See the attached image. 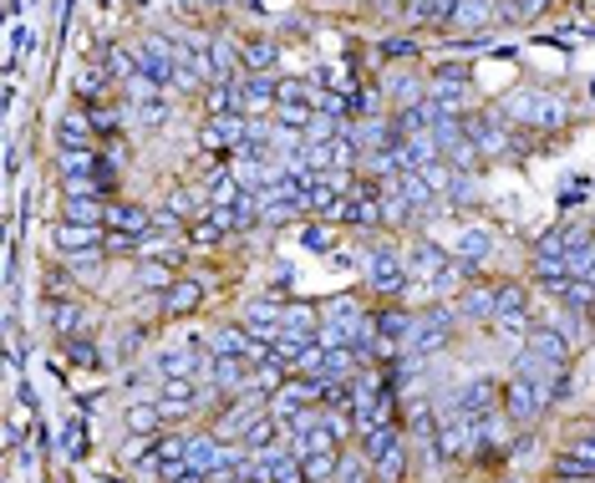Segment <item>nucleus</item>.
I'll return each instance as SVG.
<instances>
[{
	"instance_id": "nucleus-1",
	"label": "nucleus",
	"mask_w": 595,
	"mask_h": 483,
	"mask_svg": "<svg viewBox=\"0 0 595 483\" xmlns=\"http://www.w3.org/2000/svg\"><path fill=\"white\" fill-rule=\"evenodd\" d=\"M504 118L515 122V128L524 132H560L570 128V103L565 97H555V92H540V87H515L499 97Z\"/></svg>"
},
{
	"instance_id": "nucleus-2",
	"label": "nucleus",
	"mask_w": 595,
	"mask_h": 483,
	"mask_svg": "<svg viewBox=\"0 0 595 483\" xmlns=\"http://www.w3.org/2000/svg\"><path fill=\"white\" fill-rule=\"evenodd\" d=\"M458 326H463V315L453 301H437V305H418V326H412V341H408V352L418 356H443L458 341Z\"/></svg>"
},
{
	"instance_id": "nucleus-3",
	"label": "nucleus",
	"mask_w": 595,
	"mask_h": 483,
	"mask_svg": "<svg viewBox=\"0 0 595 483\" xmlns=\"http://www.w3.org/2000/svg\"><path fill=\"white\" fill-rule=\"evenodd\" d=\"M499 412L515 428H540L544 418H550V402H544V387L540 382H529V377H504V387H499Z\"/></svg>"
},
{
	"instance_id": "nucleus-4",
	"label": "nucleus",
	"mask_w": 595,
	"mask_h": 483,
	"mask_svg": "<svg viewBox=\"0 0 595 483\" xmlns=\"http://www.w3.org/2000/svg\"><path fill=\"white\" fill-rule=\"evenodd\" d=\"M342 229H367L377 235L382 229V179H357V194L342 198Z\"/></svg>"
},
{
	"instance_id": "nucleus-5",
	"label": "nucleus",
	"mask_w": 595,
	"mask_h": 483,
	"mask_svg": "<svg viewBox=\"0 0 595 483\" xmlns=\"http://www.w3.org/2000/svg\"><path fill=\"white\" fill-rule=\"evenodd\" d=\"M102 239H107V224H66L62 219L52 229V245H56V255H62L66 265L97 255V249H102Z\"/></svg>"
},
{
	"instance_id": "nucleus-6",
	"label": "nucleus",
	"mask_w": 595,
	"mask_h": 483,
	"mask_svg": "<svg viewBox=\"0 0 595 483\" xmlns=\"http://www.w3.org/2000/svg\"><path fill=\"white\" fill-rule=\"evenodd\" d=\"M132 56H138V72H143L148 82H159L163 92H173V41L169 36L132 41Z\"/></svg>"
},
{
	"instance_id": "nucleus-7",
	"label": "nucleus",
	"mask_w": 595,
	"mask_h": 483,
	"mask_svg": "<svg viewBox=\"0 0 595 483\" xmlns=\"http://www.w3.org/2000/svg\"><path fill=\"white\" fill-rule=\"evenodd\" d=\"M458 315L463 321H474V326H489L494 315H499V290H494L489 275H478V280H468V286L458 290Z\"/></svg>"
},
{
	"instance_id": "nucleus-8",
	"label": "nucleus",
	"mask_w": 595,
	"mask_h": 483,
	"mask_svg": "<svg viewBox=\"0 0 595 483\" xmlns=\"http://www.w3.org/2000/svg\"><path fill=\"white\" fill-rule=\"evenodd\" d=\"M453 255L468 260L474 270H489L494 255H499V229H494V224H468V229L453 239Z\"/></svg>"
},
{
	"instance_id": "nucleus-9",
	"label": "nucleus",
	"mask_w": 595,
	"mask_h": 483,
	"mask_svg": "<svg viewBox=\"0 0 595 483\" xmlns=\"http://www.w3.org/2000/svg\"><path fill=\"white\" fill-rule=\"evenodd\" d=\"M52 138H56V153H77V148H97V132L87 107H66L62 118L52 122Z\"/></svg>"
},
{
	"instance_id": "nucleus-10",
	"label": "nucleus",
	"mask_w": 595,
	"mask_h": 483,
	"mask_svg": "<svg viewBox=\"0 0 595 483\" xmlns=\"http://www.w3.org/2000/svg\"><path fill=\"white\" fill-rule=\"evenodd\" d=\"M524 346H529V352H540L544 362H555V366H575V352H581V346H575V341H570L560 326H550V321H534Z\"/></svg>"
},
{
	"instance_id": "nucleus-11",
	"label": "nucleus",
	"mask_w": 595,
	"mask_h": 483,
	"mask_svg": "<svg viewBox=\"0 0 595 483\" xmlns=\"http://www.w3.org/2000/svg\"><path fill=\"white\" fill-rule=\"evenodd\" d=\"M463 11V0H418L408 15H402V26L408 31H453V15Z\"/></svg>"
},
{
	"instance_id": "nucleus-12",
	"label": "nucleus",
	"mask_w": 595,
	"mask_h": 483,
	"mask_svg": "<svg viewBox=\"0 0 595 483\" xmlns=\"http://www.w3.org/2000/svg\"><path fill=\"white\" fill-rule=\"evenodd\" d=\"M102 224L107 229H128V235H148L153 229V204H143V198H112Z\"/></svg>"
},
{
	"instance_id": "nucleus-13",
	"label": "nucleus",
	"mask_w": 595,
	"mask_h": 483,
	"mask_svg": "<svg viewBox=\"0 0 595 483\" xmlns=\"http://www.w3.org/2000/svg\"><path fill=\"white\" fill-rule=\"evenodd\" d=\"M239 62H245V72H275L280 66V36H270V31L239 36Z\"/></svg>"
},
{
	"instance_id": "nucleus-14",
	"label": "nucleus",
	"mask_w": 595,
	"mask_h": 483,
	"mask_svg": "<svg viewBox=\"0 0 595 483\" xmlns=\"http://www.w3.org/2000/svg\"><path fill=\"white\" fill-rule=\"evenodd\" d=\"M122 428H128V438H159V432L169 428L159 397H138V402H128V412H122Z\"/></svg>"
},
{
	"instance_id": "nucleus-15",
	"label": "nucleus",
	"mask_w": 595,
	"mask_h": 483,
	"mask_svg": "<svg viewBox=\"0 0 595 483\" xmlns=\"http://www.w3.org/2000/svg\"><path fill=\"white\" fill-rule=\"evenodd\" d=\"M214 387L225 397H239V393H250V382H255V362H245V356H214Z\"/></svg>"
},
{
	"instance_id": "nucleus-16",
	"label": "nucleus",
	"mask_w": 595,
	"mask_h": 483,
	"mask_svg": "<svg viewBox=\"0 0 595 483\" xmlns=\"http://www.w3.org/2000/svg\"><path fill=\"white\" fill-rule=\"evenodd\" d=\"M489 26H499V0H463L453 15V36H484Z\"/></svg>"
},
{
	"instance_id": "nucleus-17",
	"label": "nucleus",
	"mask_w": 595,
	"mask_h": 483,
	"mask_svg": "<svg viewBox=\"0 0 595 483\" xmlns=\"http://www.w3.org/2000/svg\"><path fill=\"white\" fill-rule=\"evenodd\" d=\"M453 260V249H443L437 239H428V235H418L408 245V265H412V280H433L443 265Z\"/></svg>"
},
{
	"instance_id": "nucleus-18",
	"label": "nucleus",
	"mask_w": 595,
	"mask_h": 483,
	"mask_svg": "<svg viewBox=\"0 0 595 483\" xmlns=\"http://www.w3.org/2000/svg\"><path fill=\"white\" fill-rule=\"evenodd\" d=\"M204 301H209L204 280H188V275H184V280H178V286L163 296V315H169V321H184V315H194Z\"/></svg>"
},
{
	"instance_id": "nucleus-19",
	"label": "nucleus",
	"mask_w": 595,
	"mask_h": 483,
	"mask_svg": "<svg viewBox=\"0 0 595 483\" xmlns=\"http://www.w3.org/2000/svg\"><path fill=\"white\" fill-rule=\"evenodd\" d=\"M280 103V72H250L245 77V107H250V118L255 112H275Z\"/></svg>"
},
{
	"instance_id": "nucleus-20",
	"label": "nucleus",
	"mask_w": 595,
	"mask_h": 483,
	"mask_svg": "<svg viewBox=\"0 0 595 483\" xmlns=\"http://www.w3.org/2000/svg\"><path fill=\"white\" fill-rule=\"evenodd\" d=\"M448 107H437L433 97H423V103H412V107H397L392 122L402 128V138H418V132H433V122L443 118Z\"/></svg>"
},
{
	"instance_id": "nucleus-21",
	"label": "nucleus",
	"mask_w": 595,
	"mask_h": 483,
	"mask_svg": "<svg viewBox=\"0 0 595 483\" xmlns=\"http://www.w3.org/2000/svg\"><path fill=\"white\" fill-rule=\"evenodd\" d=\"M132 286L143 290V296H169V290L178 286V275L163 260H132Z\"/></svg>"
},
{
	"instance_id": "nucleus-22",
	"label": "nucleus",
	"mask_w": 595,
	"mask_h": 483,
	"mask_svg": "<svg viewBox=\"0 0 595 483\" xmlns=\"http://www.w3.org/2000/svg\"><path fill=\"white\" fill-rule=\"evenodd\" d=\"M93 56H97V66H102L107 77L118 82V87H122V82H132V77H143V72H138V56H132V46H118V41H107V46H97Z\"/></svg>"
},
{
	"instance_id": "nucleus-23",
	"label": "nucleus",
	"mask_w": 595,
	"mask_h": 483,
	"mask_svg": "<svg viewBox=\"0 0 595 483\" xmlns=\"http://www.w3.org/2000/svg\"><path fill=\"white\" fill-rule=\"evenodd\" d=\"M46 321H52V331L56 336H87V305L77 301V296H66V301H56V305H46Z\"/></svg>"
},
{
	"instance_id": "nucleus-24",
	"label": "nucleus",
	"mask_w": 595,
	"mask_h": 483,
	"mask_svg": "<svg viewBox=\"0 0 595 483\" xmlns=\"http://www.w3.org/2000/svg\"><path fill=\"white\" fill-rule=\"evenodd\" d=\"M377 82H382L387 103H397V107H412V103H423V97H428V82H418L412 72H397V66H392V72H382ZM397 107H392V112H397Z\"/></svg>"
},
{
	"instance_id": "nucleus-25",
	"label": "nucleus",
	"mask_w": 595,
	"mask_h": 483,
	"mask_svg": "<svg viewBox=\"0 0 595 483\" xmlns=\"http://www.w3.org/2000/svg\"><path fill=\"white\" fill-rule=\"evenodd\" d=\"M494 290H499V315H534L529 305H534V290H529V280H519V275H504V280H494Z\"/></svg>"
},
{
	"instance_id": "nucleus-26",
	"label": "nucleus",
	"mask_w": 595,
	"mask_h": 483,
	"mask_svg": "<svg viewBox=\"0 0 595 483\" xmlns=\"http://www.w3.org/2000/svg\"><path fill=\"white\" fill-rule=\"evenodd\" d=\"M423 52L428 46L418 31H387V36L377 41V56H382V62H418Z\"/></svg>"
},
{
	"instance_id": "nucleus-27",
	"label": "nucleus",
	"mask_w": 595,
	"mask_h": 483,
	"mask_svg": "<svg viewBox=\"0 0 595 483\" xmlns=\"http://www.w3.org/2000/svg\"><path fill=\"white\" fill-rule=\"evenodd\" d=\"M112 198H87V194H62V219L66 224H102Z\"/></svg>"
},
{
	"instance_id": "nucleus-28",
	"label": "nucleus",
	"mask_w": 595,
	"mask_h": 483,
	"mask_svg": "<svg viewBox=\"0 0 595 483\" xmlns=\"http://www.w3.org/2000/svg\"><path fill=\"white\" fill-rule=\"evenodd\" d=\"M209 352H214V356H245V352H250V331L239 326V321L214 326V331H209Z\"/></svg>"
},
{
	"instance_id": "nucleus-29",
	"label": "nucleus",
	"mask_w": 595,
	"mask_h": 483,
	"mask_svg": "<svg viewBox=\"0 0 595 483\" xmlns=\"http://www.w3.org/2000/svg\"><path fill=\"white\" fill-rule=\"evenodd\" d=\"M371 479H377V469H371V458L361 453L357 443L342 448V463H336V479H331V483H371Z\"/></svg>"
},
{
	"instance_id": "nucleus-30",
	"label": "nucleus",
	"mask_w": 595,
	"mask_h": 483,
	"mask_svg": "<svg viewBox=\"0 0 595 483\" xmlns=\"http://www.w3.org/2000/svg\"><path fill=\"white\" fill-rule=\"evenodd\" d=\"M336 229H342V224L305 219L301 224V249H311V255H331V249H336Z\"/></svg>"
},
{
	"instance_id": "nucleus-31",
	"label": "nucleus",
	"mask_w": 595,
	"mask_h": 483,
	"mask_svg": "<svg viewBox=\"0 0 595 483\" xmlns=\"http://www.w3.org/2000/svg\"><path fill=\"white\" fill-rule=\"evenodd\" d=\"M62 356L77 366V372H97V366H102V352L93 346V336H66L62 341Z\"/></svg>"
},
{
	"instance_id": "nucleus-32",
	"label": "nucleus",
	"mask_w": 595,
	"mask_h": 483,
	"mask_svg": "<svg viewBox=\"0 0 595 483\" xmlns=\"http://www.w3.org/2000/svg\"><path fill=\"white\" fill-rule=\"evenodd\" d=\"M184 239H188L194 249H219V245L229 239V229H225L219 219H214V214H204V219L188 224V235H184Z\"/></svg>"
},
{
	"instance_id": "nucleus-33",
	"label": "nucleus",
	"mask_w": 595,
	"mask_h": 483,
	"mask_svg": "<svg viewBox=\"0 0 595 483\" xmlns=\"http://www.w3.org/2000/svg\"><path fill=\"white\" fill-rule=\"evenodd\" d=\"M336 463H342V448H336V453H331V448H321V453H301L305 483H331L336 479Z\"/></svg>"
},
{
	"instance_id": "nucleus-34",
	"label": "nucleus",
	"mask_w": 595,
	"mask_h": 483,
	"mask_svg": "<svg viewBox=\"0 0 595 483\" xmlns=\"http://www.w3.org/2000/svg\"><path fill=\"white\" fill-rule=\"evenodd\" d=\"M351 107H357V118H387V92L382 82H361L351 92Z\"/></svg>"
},
{
	"instance_id": "nucleus-35",
	"label": "nucleus",
	"mask_w": 595,
	"mask_h": 483,
	"mask_svg": "<svg viewBox=\"0 0 595 483\" xmlns=\"http://www.w3.org/2000/svg\"><path fill=\"white\" fill-rule=\"evenodd\" d=\"M443 204H453V210H474L478 204V173H453L448 189H443Z\"/></svg>"
},
{
	"instance_id": "nucleus-36",
	"label": "nucleus",
	"mask_w": 595,
	"mask_h": 483,
	"mask_svg": "<svg viewBox=\"0 0 595 483\" xmlns=\"http://www.w3.org/2000/svg\"><path fill=\"white\" fill-rule=\"evenodd\" d=\"M408 463H412V453H408V438H402V443H397L382 463H371V469H377V483H402L408 479Z\"/></svg>"
},
{
	"instance_id": "nucleus-37",
	"label": "nucleus",
	"mask_w": 595,
	"mask_h": 483,
	"mask_svg": "<svg viewBox=\"0 0 595 483\" xmlns=\"http://www.w3.org/2000/svg\"><path fill=\"white\" fill-rule=\"evenodd\" d=\"M270 122H280V128H295L305 132L311 122H316V107L311 103H275V112H270Z\"/></svg>"
},
{
	"instance_id": "nucleus-38",
	"label": "nucleus",
	"mask_w": 595,
	"mask_h": 483,
	"mask_svg": "<svg viewBox=\"0 0 595 483\" xmlns=\"http://www.w3.org/2000/svg\"><path fill=\"white\" fill-rule=\"evenodd\" d=\"M565 249H570L565 224H550V229L534 239V255H529V260H565Z\"/></svg>"
},
{
	"instance_id": "nucleus-39",
	"label": "nucleus",
	"mask_w": 595,
	"mask_h": 483,
	"mask_svg": "<svg viewBox=\"0 0 595 483\" xmlns=\"http://www.w3.org/2000/svg\"><path fill=\"white\" fill-rule=\"evenodd\" d=\"M443 158H448V169H453V173H484V163H489V158L478 153V148L468 143V138H463V143H453Z\"/></svg>"
},
{
	"instance_id": "nucleus-40",
	"label": "nucleus",
	"mask_w": 595,
	"mask_h": 483,
	"mask_svg": "<svg viewBox=\"0 0 595 483\" xmlns=\"http://www.w3.org/2000/svg\"><path fill=\"white\" fill-rule=\"evenodd\" d=\"M316 311H321V321H336V315H357V311H367V305H361L357 290H342V296H326V301H316Z\"/></svg>"
},
{
	"instance_id": "nucleus-41",
	"label": "nucleus",
	"mask_w": 595,
	"mask_h": 483,
	"mask_svg": "<svg viewBox=\"0 0 595 483\" xmlns=\"http://www.w3.org/2000/svg\"><path fill=\"white\" fill-rule=\"evenodd\" d=\"M295 377H316L326 382V341H311L301 356H295Z\"/></svg>"
},
{
	"instance_id": "nucleus-42",
	"label": "nucleus",
	"mask_w": 595,
	"mask_h": 483,
	"mask_svg": "<svg viewBox=\"0 0 595 483\" xmlns=\"http://www.w3.org/2000/svg\"><path fill=\"white\" fill-rule=\"evenodd\" d=\"M102 249H107V260H138V235H128V229H107Z\"/></svg>"
},
{
	"instance_id": "nucleus-43",
	"label": "nucleus",
	"mask_w": 595,
	"mask_h": 483,
	"mask_svg": "<svg viewBox=\"0 0 595 483\" xmlns=\"http://www.w3.org/2000/svg\"><path fill=\"white\" fill-rule=\"evenodd\" d=\"M173 249V235H163V229H148V235H138V260H163Z\"/></svg>"
},
{
	"instance_id": "nucleus-44",
	"label": "nucleus",
	"mask_w": 595,
	"mask_h": 483,
	"mask_svg": "<svg viewBox=\"0 0 595 483\" xmlns=\"http://www.w3.org/2000/svg\"><path fill=\"white\" fill-rule=\"evenodd\" d=\"M62 453L66 458H87V428H82V418H72L62 428Z\"/></svg>"
},
{
	"instance_id": "nucleus-45",
	"label": "nucleus",
	"mask_w": 595,
	"mask_h": 483,
	"mask_svg": "<svg viewBox=\"0 0 595 483\" xmlns=\"http://www.w3.org/2000/svg\"><path fill=\"white\" fill-rule=\"evenodd\" d=\"M97 153H102L107 163H112V169L128 173V163H132V143H128V138H107V143L97 148Z\"/></svg>"
},
{
	"instance_id": "nucleus-46",
	"label": "nucleus",
	"mask_w": 595,
	"mask_h": 483,
	"mask_svg": "<svg viewBox=\"0 0 595 483\" xmlns=\"http://www.w3.org/2000/svg\"><path fill=\"white\" fill-rule=\"evenodd\" d=\"M412 6H418V0H377L371 11H377V15H397V21H402V15H408Z\"/></svg>"
},
{
	"instance_id": "nucleus-47",
	"label": "nucleus",
	"mask_w": 595,
	"mask_h": 483,
	"mask_svg": "<svg viewBox=\"0 0 595 483\" xmlns=\"http://www.w3.org/2000/svg\"><path fill=\"white\" fill-rule=\"evenodd\" d=\"M570 6H575V11H595V0H570Z\"/></svg>"
},
{
	"instance_id": "nucleus-48",
	"label": "nucleus",
	"mask_w": 595,
	"mask_h": 483,
	"mask_svg": "<svg viewBox=\"0 0 595 483\" xmlns=\"http://www.w3.org/2000/svg\"><path fill=\"white\" fill-rule=\"evenodd\" d=\"M550 483H595V479H555V473H550Z\"/></svg>"
},
{
	"instance_id": "nucleus-49",
	"label": "nucleus",
	"mask_w": 595,
	"mask_h": 483,
	"mask_svg": "<svg viewBox=\"0 0 595 483\" xmlns=\"http://www.w3.org/2000/svg\"><path fill=\"white\" fill-rule=\"evenodd\" d=\"M357 6H361V11H371V6H377V0H357Z\"/></svg>"
},
{
	"instance_id": "nucleus-50",
	"label": "nucleus",
	"mask_w": 595,
	"mask_h": 483,
	"mask_svg": "<svg viewBox=\"0 0 595 483\" xmlns=\"http://www.w3.org/2000/svg\"><path fill=\"white\" fill-rule=\"evenodd\" d=\"M591 326H595V305H591Z\"/></svg>"
},
{
	"instance_id": "nucleus-51",
	"label": "nucleus",
	"mask_w": 595,
	"mask_h": 483,
	"mask_svg": "<svg viewBox=\"0 0 595 483\" xmlns=\"http://www.w3.org/2000/svg\"><path fill=\"white\" fill-rule=\"evenodd\" d=\"M107 6H118V0H107ZM128 6H132V0H128Z\"/></svg>"
},
{
	"instance_id": "nucleus-52",
	"label": "nucleus",
	"mask_w": 595,
	"mask_h": 483,
	"mask_svg": "<svg viewBox=\"0 0 595 483\" xmlns=\"http://www.w3.org/2000/svg\"><path fill=\"white\" fill-rule=\"evenodd\" d=\"M342 6H357V0H342Z\"/></svg>"
},
{
	"instance_id": "nucleus-53",
	"label": "nucleus",
	"mask_w": 595,
	"mask_h": 483,
	"mask_svg": "<svg viewBox=\"0 0 595 483\" xmlns=\"http://www.w3.org/2000/svg\"><path fill=\"white\" fill-rule=\"evenodd\" d=\"M591 418H595V407H591Z\"/></svg>"
},
{
	"instance_id": "nucleus-54",
	"label": "nucleus",
	"mask_w": 595,
	"mask_h": 483,
	"mask_svg": "<svg viewBox=\"0 0 595 483\" xmlns=\"http://www.w3.org/2000/svg\"><path fill=\"white\" fill-rule=\"evenodd\" d=\"M504 483H509V479H504Z\"/></svg>"
}]
</instances>
